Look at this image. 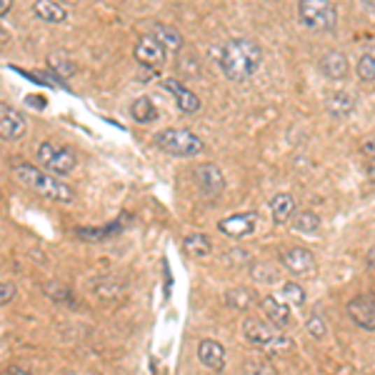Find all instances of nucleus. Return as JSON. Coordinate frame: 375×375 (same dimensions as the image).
<instances>
[{
	"label": "nucleus",
	"mask_w": 375,
	"mask_h": 375,
	"mask_svg": "<svg viewBox=\"0 0 375 375\" xmlns=\"http://www.w3.org/2000/svg\"><path fill=\"white\" fill-rule=\"evenodd\" d=\"M281 298L285 305H295V308H300V305H305V288L300 285V283H283Z\"/></svg>",
	"instance_id": "28"
},
{
	"label": "nucleus",
	"mask_w": 375,
	"mask_h": 375,
	"mask_svg": "<svg viewBox=\"0 0 375 375\" xmlns=\"http://www.w3.org/2000/svg\"><path fill=\"white\" fill-rule=\"evenodd\" d=\"M133 55L143 68H153V71H160V68L165 65V58H168L165 48L160 45V43L153 41L150 36H143L141 41L135 43Z\"/></svg>",
	"instance_id": "10"
},
{
	"label": "nucleus",
	"mask_w": 375,
	"mask_h": 375,
	"mask_svg": "<svg viewBox=\"0 0 375 375\" xmlns=\"http://www.w3.org/2000/svg\"><path fill=\"white\" fill-rule=\"evenodd\" d=\"M28 133V120L18 108L0 103V141H20Z\"/></svg>",
	"instance_id": "9"
},
{
	"label": "nucleus",
	"mask_w": 375,
	"mask_h": 375,
	"mask_svg": "<svg viewBox=\"0 0 375 375\" xmlns=\"http://www.w3.org/2000/svg\"><path fill=\"white\" fill-rule=\"evenodd\" d=\"M120 230H123V220H115V223L106 225V228H76V235L80 238V241L90 243V246H98V243L118 235Z\"/></svg>",
	"instance_id": "21"
},
{
	"label": "nucleus",
	"mask_w": 375,
	"mask_h": 375,
	"mask_svg": "<svg viewBox=\"0 0 375 375\" xmlns=\"http://www.w3.org/2000/svg\"><path fill=\"white\" fill-rule=\"evenodd\" d=\"M43 293L53 300V303L71 305V308H76V293H73V288L65 285V283H60V281L45 283V285H43Z\"/></svg>",
	"instance_id": "25"
},
{
	"label": "nucleus",
	"mask_w": 375,
	"mask_h": 375,
	"mask_svg": "<svg viewBox=\"0 0 375 375\" xmlns=\"http://www.w3.org/2000/svg\"><path fill=\"white\" fill-rule=\"evenodd\" d=\"M298 18L308 30H333L338 23V8L328 0H300Z\"/></svg>",
	"instance_id": "6"
},
{
	"label": "nucleus",
	"mask_w": 375,
	"mask_h": 375,
	"mask_svg": "<svg viewBox=\"0 0 375 375\" xmlns=\"http://www.w3.org/2000/svg\"><path fill=\"white\" fill-rule=\"evenodd\" d=\"M153 141H155V146L160 150L178 155V158H193V155H200V153L206 150L203 141L188 128H165L160 133H155Z\"/></svg>",
	"instance_id": "5"
},
{
	"label": "nucleus",
	"mask_w": 375,
	"mask_h": 375,
	"mask_svg": "<svg viewBox=\"0 0 375 375\" xmlns=\"http://www.w3.org/2000/svg\"><path fill=\"white\" fill-rule=\"evenodd\" d=\"M290 223V228L295 230V233H303V235H313V233H318L320 230V215L318 213H313V211H295L293 213V218L288 220Z\"/></svg>",
	"instance_id": "22"
},
{
	"label": "nucleus",
	"mask_w": 375,
	"mask_h": 375,
	"mask_svg": "<svg viewBox=\"0 0 375 375\" xmlns=\"http://www.w3.org/2000/svg\"><path fill=\"white\" fill-rule=\"evenodd\" d=\"M150 38L155 43H160V45L165 48V53H178L183 48V33L178 28H173V25H168V23H153V28H150Z\"/></svg>",
	"instance_id": "17"
},
{
	"label": "nucleus",
	"mask_w": 375,
	"mask_h": 375,
	"mask_svg": "<svg viewBox=\"0 0 375 375\" xmlns=\"http://www.w3.org/2000/svg\"><path fill=\"white\" fill-rule=\"evenodd\" d=\"M346 313L353 323H355L358 328L368 330L373 333L375 330V303H373V295H358L353 298L351 303L346 305Z\"/></svg>",
	"instance_id": "11"
},
{
	"label": "nucleus",
	"mask_w": 375,
	"mask_h": 375,
	"mask_svg": "<svg viewBox=\"0 0 375 375\" xmlns=\"http://www.w3.org/2000/svg\"><path fill=\"white\" fill-rule=\"evenodd\" d=\"M193 183L206 198H215L225 190V176L215 163H200L193 168Z\"/></svg>",
	"instance_id": "8"
},
{
	"label": "nucleus",
	"mask_w": 375,
	"mask_h": 375,
	"mask_svg": "<svg viewBox=\"0 0 375 375\" xmlns=\"http://www.w3.org/2000/svg\"><path fill=\"white\" fill-rule=\"evenodd\" d=\"M255 223H258L255 213H233L218 223V230L228 238H246V235L255 233Z\"/></svg>",
	"instance_id": "12"
},
{
	"label": "nucleus",
	"mask_w": 375,
	"mask_h": 375,
	"mask_svg": "<svg viewBox=\"0 0 375 375\" xmlns=\"http://www.w3.org/2000/svg\"><path fill=\"white\" fill-rule=\"evenodd\" d=\"M281 263L288 273H293L298 278H313L318 273V263H316V255H313L308 248L303 246H295V248H288V250L281 253Z\"/></svg>",
	"instance_id": "7"
},
{
	"label": "nucleus",
	"mask_w": 375,
	"mask_h": 375,
	"mask_svg": "<svg viewBox=\"0 0 375 375\" xmlns=\"http://www.w3.org/2000/svg\"><path fill=\"white\" fill-rule=\"evenodd\" d=\"M36 158L41 163V170L50 173V176H71L78 165V155L71 146H63V143L55 141H43L36 150Z\"/></svg>",
	"instance_id": "4"
},
{
	"label": "nucleus",
	"mask_w": 375,
	"mask_h": 375,
	"mask_svg": "<svg viewBox=\"0 0 375 375\" xmlns=\"http://www.w3.org/2000/svg\"><path fill=\"white\" fill-rule=\"evenodd\" d=\"M198 360L213 373H220L225 368V348L213 338H203L198 343Z\"/></svg>",
	"instance_id": "14"
},
{
	"label": "nucleus",
	"mask_w": 375,
	"mask_h": 375,
	"mask_svg": "<svg viewBox=\"0 0 375 375\" xmlns=\"http://www.w3.org/2000/svg\"><path fill=\"white\" fill-rule=\"evenodd\" d=\"M130 115H133L135 123H153V120H158V108L153 103L148 95H141V98L133 100V106H130Z\"/></svg>",
	"instance_id": "24"
},
{
	"label": "nucleus",
	"mask_w": 375,
	"mask_h": 375,
	"mask_svg": "<svg viewBox=\"0 0 375 375\" xmlns=\"http://www.w3.org/2000/svg\"><path fill=\"white\" fill-rule=\"evenodd\" d=\"M33 13H36L43 23H50V25L68 23V10H65V6H60L58 0H38V3H33Z\"/></svg>",
	"instance_id": "18"
},
{
	"label": "nucleus",
	"mask_w": 375,
	"mask_h": 375,
	"mask_svg": "<svg viewBox=\"0 0 375 375\" xmlns=\"http://www.w3.org/2000/svg\"><path fill=\"white\" fill-rule=\"evenodd\" d=\"M263 276H265V281L268 283H278L281 281V276H278V270L276 268H268V265H260V263H253V278L255 281H263Z\"/></svg>",
	"instance_id": "31"
},
{
	"label": "nucleus",
	"mask_w": 375,
	"mask_h": 375,
	"mask_svg": "<svg viewBox=\"0 0 375 375\" xmlns=\"http://www.w3.org/2000/svg\"><path fill=\"white\" fill-rule=\"evenodd\" d=\"M183 250H185L190 258H206V255H211L213 243L206 233H190L183 238Z\"/></svg>",
	"instance_id": "23"
},
{
	"label": "nucleus",
	"mask_w": 375,
	"mask_h": 375,
	"mask_svg": "<svg viewBox=\"0 0 375 375\" xmlns=\"http://www.w3.org/2000/svg\"><path fill=\"white\" fill-rule=\"evenodd\" d=\"M353 108H355V98H353L351 93H346V90H338V93H330L328 98H325V111L330 113L333 118H348L353 113Z\"/></svg>",
	"instance_id": "20"
},
{
	"label": "nucleus",
	"mask_w": 375,
	"mask_h": 375,
	"mask_svg": "<svg viewBox=\"0 0 375 375\" xmlns=\"http://www.w3.org/2000/svg\"><path fill=\"white\" fill-rule=\"evenodd\" d=\"M48 65H50V71H55L60 78H71V76H76V73H78V65L63 53L50 55V58H48Z\"/></svg>",
	"instance_id": "26"
},
{
	"label": "nucleus",
	"mask_w": 375,
	"mask_h": 375,
	"mask_svg": "<svg viewBox=\"0 0 375 375\" xmlns=\"http://www.w3.org/2000/svg\"><path fill=\"white\" fill-rule=\"evenodd\" d=\"M355 71H358V78L363 83H373L375 80V55H373V48H368L355 63Z\"/></svg>",
	"instance_id": "27"
},
{
	"label": "nucleus",
	"mask_w": 375,
	"mask_h": 375,
	"mask_svg": "<svg viewBox=\"0 0 375 375\" xmlns=\"http://www.w3.org/2000/svg\"><path fill=\"white\" fill-rule=\"evenodd\" d=\"M260 308H263L265 318L276 330H285L288 325H293V313H290V305H285L276 295H265L260 300Z\"/></svg>",
	"instance_id": "13"
},
{
	"label": "nucleus",
	"mask_w": 375,
	"mask_h": 375,
	"mask_svg": "<svg viewBox=\"0 0 375 375\" xmlns=\"http://www.w3.org/2000/svg\"><path fill=\"white\" fill-rule=\"evenodd\" d=\"M218 63L230 83H246L260 71L263 48L250 38H230V41H225Z\"/></svg>",
	"instance_id": "1"
},
{
	"label": "nucleus",
	"mask_w": 375,
	"mask_h": 375,
	"mask_svg": "<svg viewBox=\"0 0 375 375\" xmlns=\"http://www.w3.org/2000/svg\"><path fill=\"white\" fill-rule=\"evenodd\" d=\"M68 375H73V373H68Z\"/></svg>",
	"instance_id": "37"
},
{
	"label": "nucleus",
	"mask_w": 375,
	"mask_h": 375,
	"mask_svg": "<svg viewBox=\"0 0 375 375\" xmlns=\"http://www.w3.org/2000/svg\"><path fill=\"white\" fill-rule=\"evenodd\" d=\"M163 88L168 90L173 98H176V103H178V108H181L183 113H198L200 111V98L193 93L190 88H185L181 80H176V78H165L163 80Z\"/></svg>",
	"instance_id": "15"
},
{
	"label": "nucleus",
	"mask_w": 375,
	"mask_h": 375,
	"mask_svg": "<svg viewBox=\"0 0 375 375\" xmlns=\"http://www.w3.org/2000/svg\"><path fill=\"white\" fill-rule=\"evenodd\" d=\"M250 375H278V370L270 363H263V360H253L250 368H248Z\"/></svg>",
	"instance_id": "32"
},
{
	"label": "nucleus",
	"mask_w": 375,
	"mask_h": 375,
	"mask_svg": "<svg viewBox=\"0 0 375 375\" xmlns=\"http://www.w3.org/2000/svg\"><path fill=\"white\" fill-rule=\"evenodd\" d=\"M270 213L278 225H285L295 213V198L290 193H278L270 198Z\"/></svg>",
	"instance_id": "19"
},
{
	"label": "nucleus",
	"mask_w": 375,
	"mask_h": 375,
	"mask_svg": "<svg viewBox=\"0 0 375 375\" xmlns=\"http://www.w3.org/2000/svg\"><path fill=\"white\" fill-rule=\"evenodd\" d=\"M3 375H33V373L28 368H23V365H10Z\"/></svg>",
	"instance_id": "34"
},
{
	"label": "nucleus",
	"mask_w": 375,
	"mask_h": 375,
	"mask_svg": "<svg viewBox=\"0 0 375 375\" xmlns=\"http://www.w3.org/2000/svg\"><path fill=\"white\" fill-rule=\"evenodd\" d=\"M13 10V0H0V18Z\"/></svg>",
	"instance_id": "35"
},
{
	"label": "nucleus",
	"mask_w": 375,
	"mask_h": 375,
	"mask_svg": "<svg viewBox=\"0 0 375 375\" xmlns=\"http://www.w3.org/2000/svg\"><path fill=\"white\" fill-rule=\"evenodd\" d=\"M243 335L250 343L253 348H258L263 353H276V355H283V353L293 351V340L283 335L281 330H276L270 323H263L258 318H246L243 320Z\"/></svg>",
	"instance_id": "3"
},
{
	"label": "nucleus",
	"mask_w": 375,
	"mask_h": 375,
	"mask_svg": "<svg viewBox=\"0 0 375 375\" xmlns=\"http://www.w3.org/2000/svg\"><path fill=\"white\" fill-rule=\"evenodd\" d=\"M15 298V285L8 281H0V305H8Z\"/></svg>",
	"instance_id": "33"
},
{
	"label": "nucleus",
	"mask_w": 375,
	"mask_h": 375,
	"mask_svg": "<svg viewBox=\"0 0 375 375\" xmlns=\"http://www.w3.org/2000/svg\"><path fill=\"white\" fill-rule=\"evenodd\" d=\"M320 71L330 80H346L348 73H351V60L340 50H330V53H325L320 58Z\"/></svg>",
	"instance_id": "16"
},
{
	"label": "nucleus",
	"mask_w": 375,
	"mask_h": 375,
	"mask_svg": "<svg viewBox=\"0 0 375 375\" xmlns=\"http://www.w3.org/2000/svg\"><path fill=\"white\" fill-rule=\"evenodd\" d=\"M368 270H370V273H373V248H370V250H368Z\"/></svg>",
	"instance_id": "36"
},
{
	"label": "nucleus",
	"mask_w": 375,
	"mask_h": 375,
	"mask_svg": "<svg viewBox=\"0 0 375 375\" xmlns=\"http://www.w3.org/2000/svg\"><path fill=\"white\" fill-rule=\"evenodd\" d=\"M305 328H308V333L316 340H323L325 333H328V323H325V318H323L320 313H313V316L305 320Z\"/></svg>",
	"instance_id": "30"
},
{
	"label": "nucleus",
	"mask_w": 375,
	"mask_h": 375,
	"mask_svg": "<svg viewBox=\"0 0 375 375\" xmlns=\"http://www.w3.org/2000/svg\"><path fill=\"white\" fill-rule=\"evenodd\" d=\"M13 178L23 188H28V190H33V193H38L45 200H53V203H65V206H68V203L76 200V190H73L68 183L30 163L13 165Z\"/></svg>",
	"instance_id": "2"
},
{
	"label": "nucleus",
	"mask_w": 375,
	"mask_h": 375,
	"mask_svg": "<svg viewBox=\"0 0 375 375\" xmlns=\"http://www.w3.org/2000/svg\"><path fill=\"white\" fill-rule=\"evenodd\" d=\"M250 300H253V293L246 290V288H233V290L225 293V303H228L230 308H235V311H248V308H250Z\"/></svg>",
	"instance_id": "29"
}]
</instances>
